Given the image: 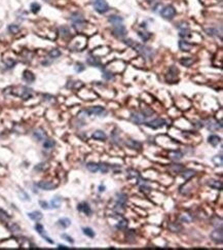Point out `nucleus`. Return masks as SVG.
Wrapping results in <instances>:
<instances>
[{
  "mask_svg": "<svg viewBox=\"0 0 223 250\" xmlns=\"http://www.w3.org/2000/svg\"><path fill=\"white\" fill-rule=\"evenodd\" d=\"M126 200H128V198H126V195L123 194V192H119V194L116 195V204L118 205H123L126 204Z\"/></svg>",
  "mask_w": 223,
  "mask_h": 250,
  "instance_id": "nucleus-20",
  "label": "nucleus"
},
{
  "mask_svg": "<svg viewBox=\"0 0 223 250\" xmlns=\"http://www.w3.org/2000/svg\"><path fill=\"white\" fill-rule=\"evenodd\" d=\"M35 230L37 231V233L40 234V235L44 234V228H43L42 225H40V223H37V225H35Z\"/></svg>",
  "mask_w": 223,
  "mask_h": 250,
  "instance_id": "nucleus-45",
  "label": "nucleus"
},
{
  "mask_svg": "<svg viewBox=\"0 0 223 250\" xmlns=\"http://www.w3.org/2000/svg\"><path fill=\"white\" fill-rule=\"evenodd\" d=\"M58 225H61L62 228H66L71 225V220H70L69 218H61V219H59L58 221Z\"/></svg>",
  "mask_w": 223,
  "mask_h": 250,
  "instance_id": "nucleus-30",
  "label": "nucleus"
},
{
  "mask_svg": "<svg viewBox=\"0 0 223 250\" xmlns=\"http://www.w3.org/2000/svg\"><path fill=\"white\" fill-rule=\"evenodd\" d=\"M169 228L172 232H180L182 230V226L176 222H171L170 225H169Z\"/></svg>",
  "mask_w": 223,
  "mask_h": 250,
  "instance_id": "nucleus-33",
  "label": "nucleus"
},
{
  "mask_svg": "<svg viewBox=\"0 0 223 250\" xmlns=\"http://www.w3.org/2000/svg\"><path fill=\"white\" fill-rule=\"evenodd\" d=\"M103 77H104L105 79H111L113 77V74L111 73L110 71H104V73H103Z\"/></svg>",
  "mask_w": 223,
  "mask_h": 250,
  "instance_id": "nucleus-48",
  "label": "nucleus"
},
{
  "mask_svg": "<svg viewBox=\"0 0 223 250\" xmlns=\"http://www.w3.org/2000/svg\"><path fill=\"white\" fill-rule=\"evenodd\" d=\"M211 239L215 242V243L221 244L222 241H223V232H222V228H216L215 231L212 232V233H211Z\"/></svg>",
  "mask_w": 223,
  "mask_h": 250,
  "instance_id": "nucleus-6",
  "label": "nucleus"
},
{
  "mask_svg": "<svg viewBox=\"0 0 223 250\" xmlns=\"http://www.w3.org/2000/svg\"><path fill=\"white\" fill-rule=\"evenodd\" d=\"M194 175H195V171L192 169H185L184 171H182V177L185 180H188Z\"/></svg>",
  "mask_w": 223,
  "mask_h": 250,
  "instance_id": "nucleus-23",
  "label": "nucleus"
},
{
  "mask_svg": "<svg viewBox=\"0 0 223 250\" xmlns=\"http://www.w3.org/2000/svg\"><path fill=\"white\" fill-rule=\"evenodd\" d=\"M208 141L210 144L213 145V146H217V145L221 142V139H220V137L217 136V135H211V136L208 138Z\"/></svg>",
  "mask_w": 223,
  "mask_h": 250,
  "instance_id": "nucleus-25",
  "label": "nucleus"
},
{
  "mask_svg": "<svg viewBox=\"0 0 223 250\" xmlns=\"http://www.w3.org/2000/svg\"><path fill=\"white\" fill-rule=\"evenodd\" d=\"M181 220L186 221V222H189V221H190V218H188L186 215H183V216H181Z\"/></svg>",
  "mask_w": 223,
  "mask_h": 250,
  "instance_id": "nucleus-52",
  "label": "nucleus"
},
{
  "mask_svg": "<svg viewBox=\"0 0 223 250\" xmlns=\"http://www.w3.org/2000/svg\"><path fill=\"white\" fill-rule=\"evenodd\" d=\"M126 144L128 145L130 148H133V149H140V148H141V143L133 139H129L128 141L126 142Z\"/></svg>",
  "mask_w": 223,
  "mask_h": 250,
  "instance_id": "nucleus-21",
  "label": "nucleus"
},
{
  "mask_svg": "<svg viewBox=\"0 0 223 250\" xmlns=\"http://www.w3.org/2000/svg\"><path fill=\"white\" fill-rule=\"evenodd\" d=\"M147 127L152 128V129H159V128L165 126V121L162 118H156L153 119L152 122H149V123H144Z\"/></svg>",
  "mask_w": 223,
  "mask_h": 250,
  "instance_id": "nucleus-9",
  "label": "nucleus"
},
{
  "mask_svg": "<svg viewBox=\"0 0 223 250\" xmlns=\"http://www.w3.org/2000/svg\"><path fill=\"white\" fill-rule=\"evenodd\" d=\"M39 204L41 205V207H42L43 209H48V208H50V207H48V204L46 202H44V201H40Z\"/></svg>",
  "mask_w": 223,
  "mask_h": 250,
  "instance_id": "nucleus-50",
  "label": "nucleus"
},
{
  "mask_svg": "<svg viewBox=\"0 0 223 250\" xmlns=\"http://www.w3.org/2000/svg\"><path fill=\"white\" fill-rule=\"evenodd\" d=\"M194 60L191 59V58H183L180 60V63L183 65V66H186V67H189L191 66V65L193 64Z\"/></svg>",
  "mask_w": 223,
  "mask_h": 250,
  "instance_id": "nucleus-32",
  "label": "nucleus"
},
{
  "mask_svg": "<svg viewBox=\"0 0 223 250\" xmlns=\"http://www.w3.org/2000/svg\"><path fill=\"white\" fill-rule=\"evenodd\" d=\"M71 21L73 22V26L77 30H81V28L85 26V21L80 14H74L71 17Z\"/></svg>",
  "mask_w": 223,
  "mask_h": 250,
  "instance_id": "nucleus-4",
  "label": "nucleus"
},
{
  "mask_svg": "<svg viewBox=\"0 0 223 250\" xmlns=\"http://www.w3.org/2000/svg\"><path fill=\"white\" fill-rule=\"evenodd\" d=\"M131 119L133 123L141 125L144 124L145 121H146V115L143 112H133L131 115Z\"/></svg>",
  "mask_w": 223,
  "mask_h": 250,
  "instance_id": "nucleus-7",
  "label": "nucleus"
},
{
  "mask_svg": "<svg viewBox=\"0 0 223 250\" xmlns=\"http://www.w3.org/2000/svg\"><path fill=\"white\" fill-rule=\"evenodd\" d=\"M109 22L111 23V24H113V26H117V25H120V24H123V19L121 17H119V15H110L109 17Z\"/></svg>",
  "mask_w": 223,
  "mask_h": 250,
  "instance_id": "nucleus-16",
  "label": "nucleus"
},
{
  "mask_svg": "<svg viewBox=\"0 0 223 250\" xmlns=\"http://www.w3.org/2000/svg\"><path fill=\"white\" fill-rule=\"evenodd\" d=\"M87 170L93 172V173H96L98 170H99V164H96V163H87Z\"/></svg>",
  "mask_w": 223,
  "mask_h": 250,
  "instance_id": "nucleus-31",
  "label": "nucleus"
},
{
  "mask_svg": "<svg viewBox=\"0 0 223 250\" xmlns=\"http://www.w3.org/2000/svg\"><path fill=\"white\" fill-rule=\"evenodd\" d=\"M124 43L126 44V45L131 46V48H133L136 49L138 53L141 55L143 58L145 59H148V60H151L152 57H153L154 55V52L153 49L151 48H149V46H146L144 45V44H140V43H136L135 41H133L132 39H128V40H124Z\"/></svg>",
  "mask_w": 223,
  "mask_h": 250,
  "instance_id": "nucleus-1",
  "label": "nucleus"
},
{
  "mask_svg": "<svg viewBox=\"0 0 223 250\" xmlns=\"http://www.w3.org/2000/svg\"><path fill=\"white\" fill-rule=\"evenodd\" d=\"M82 231H84V235L90 237V238H94L95 237V232L93 231L90 228H82Z\"/></svg>",
  "mask_w": 223,
  "mask_h": 250,
  "instance_id": "nucleus-39",
  "label": "nucleus"
},
{
  "mask_svg": "<svg viewBox=\"0 0 223 250\" xmlns=\"http://www.w3.org/2000/svg\"><path fill=\"white\" fill-rule=\"evenodd\" d=\"M169 155L170 158L174 161H179L183 158V153L180 152V150H173V152H169Z\"/></svg>",
  "mask_w": 223,
  "mask_h": 250,
  "instance_id": "nucleus-19",
  "label": "nucleus"
},
{
  "mask_svg": "<svg viewBox=\"0 0 223 250\" xmlns=\"http://www.w3.org/2000/svg\"><path fill=\"white\" fill-rule=\"evenodd\" d=\"M38 187H40L41 189H44V191H51V189L56 188L57 184L53 183V182L50 181H40L38 182Z\"/></svg>",
  "mask_w": 223,
  "mask_h": 250,
  "instance_id": "nucleus-11",
  "label": "nucleus"
},
{
  "mask_svg": "<svg viewBox=\"0 0 223 250\" xmlns=\"http://www.w3.org/2000/svg\"><path fill=\"white\" fill-rule=\"evenodd\" d=\"M99 170H101V172H103V173H107L109 170V167L107 164H99Z\"/></svg>",
  "mask_w": 223,
  "mask_h": 250,
  "instance_id": "nucleus-44",
  "label": "nucleus"
},
{
  "mask_svg": "<svg viewBox=\"0 0 223 250\" xmlns=\"http://www.w3.org/2000/svg\"><path fill=\"white\" fill-rule=\"evenodd\" d=\"M48 55H50L51 58L56 59V58H59V57L61 56V52H60L58 48H54V49H51L50 53H48Z\"/></svg>",
  "mask_w": 223,
  "mask_h": 250,
  "instance_id": "nucleus-38",
  "label": "nucleus"
},
{
  "mask_svg": "<svg viewBox=\"0 0 223 250\" xmlns=\"http://www.w3.org/2000/svg\"><path fill=\"white\" fill-rule=\"evenodd\" d=\"M58 248L59 249H68V247H66V246H64V245H59Z\"/></svg>",
  "mask_w": 223,
  "mask_h": 250,
  "instance_id": "nucleus-53",
  "label": "nucleus"
},
{
  "mask_svg": "<svg viewBox=\"0 0 223 250\" xmlns=\"http://www.w3.org/2000/svg\"><path fill=\"white\" fill-rule=\"evenodd\" d=\"M105 111V109L101 106H95V107H92L87 110V113L90 114V115H100Z\"/></svg>",
  "mask_w": 223,
  "mask_h": 250,
  "instance_id": "nucleus-13",
  "label": "nucleus"
},
{
  "mask_svg": "<svg viewBox=\"0 0 223 250\" xmlns=\"http://www.w3.org/2000/svg\"><path fill=\"white\" fill-rule=\"evenodd\" d=\"M10 230H11L12 232H19L20 228H19V225H12V226L10 228Z\"/></svg>",
  "mask_w": 223,
  "mask_h": 250,
  "instance_id": "nucleus-51",
  "label": "nucleus"
},
{
  "mask_svg": "<svg viewBox=\"0 0 223 250\" xmlns=\"http://www.w3.org/2000/svg\"><path fill=\"white\" fill-rule=\"evenodd\" d=\"M62 199L60 197H55L53 200L51 201V208H59L61 206Z\"/></svg>",
  "mask_w": 223,
  "mask_h": 250,
  "instance_id": "nucleus-28",
  "label": "nucleus"
},
{
  "mask_svg": "<svg viewBox=\"0 0 223 250\" xmlns=\"http://www.w3.org/2000/svg\"><path fill=\"white\" fill-rule=\"evenodd\" d=\"M11 94H14L15 96L23 98L24 100L31 98L33 96V92L31 88H25V87H19L17 88H14V91H11Z\"/></svg>",
  "mask_w": 223,
  "mask_h": 250,
  "instance_id": "nucleus-2",
  "label": "nucleus"
},
{
  "mask_svg": "<svg viewBox=\"0 0 223 250\" xmlns=\"http://www.w3.org/2000/svg\"><path fill=\"white\" fill-rule=\"evenodd\" d=\"M176 15V10L171 5H167L164 9L162 10V17L167 20H172Z\"/></svg>",
  "mask_w": 223,
  "mask_h": 250,
  "instance_id": "nucleus-5",
  "label": "nucleus"
},
{
  "mask_svg": "<svg viewBox=\"0 0 223 250\" xmlns=\"http://www.w3.org/2000/svg\"><path fill=\"white\" fill-rule=\"evenodd\" d=\"M31 10H32L34 14H36V12H38L40 10V5L38 3H36V2H34V3L31 4Z\"/></svg>",
  "mask_w": 223,
  "mask_h": 250,
  "instance_id": "nucleus-43",
  "label": "nucleus"
},
{
  "mask_svg": "<svg viewBox=\"0 0 223 250\" xmlns=\"http://www.w3.org/2000/svg\"><path fill=\"white\" fill-rule=\"evenodd\" d=\"M207 126H208L209 130H211V131H215V130L221 129L222 125L218 124V122H215L214 119H210V121L208 122V124H207Z\"/></svg>",
  "mask_w": 223,
  "mask_h": 250,
  "instance_id": "nucleus-18",
  "label": "nucleus"
},
{
  "mask_svg": "<svg viewBox=\"0 0 223 250\" xmlns=\"http://www.w3.org/2000/svg\"><path fill=\"white\" fill-rule=\"evenodd\" d=\"M213 163L215 164L216 166H222V155H216V157H214L213 158Z\"/></svg>",
  "mask_w": 223,
  "mask_h": 250,
  "instance_id": "nucleus-41",
  "label": "nucleus"
},
{
  "mask_svg": "<svg viewBox=\"0 0 223 250\" xmlns=\"http://www.w3.org/2000/svg\"><path fill=\"white\" fill-rule=\"evenodd\" d=\"M99 188H100V189H99L100 192H104V191H105V186H102V185H101V186L99 187Z\"/></svg>",
  "mask_w": 223,
  "mask_h": 250,
  "instance_id": "nucleus-54",
  "label": "nucleus"
},
{
  "mask_svg": "<svg viewBox=\"0 0 223 250\" xmlns=\"http://www.w3.org/2000/svg\"><path fill=\"white\" fill-rule=\"evenodd\" d=\"M46 1H48V0H46Z\"/></svg>",
  "mask_w": 223,
  "mask_h": 250,
  "instance_id": "nucleus-55",
  "label": "nucleus"
},
{
  "mask_svg": "<svg viewBox=\"0 0 223 250\" xmlns=\"http://www.w3.org/2000/svg\"><path fill=\"white\" fill-rule=\"evenodd\" d=\"M138 35H139V37L141 38L143 41H146V40H148L150 37H151V34L148 32H143V31H139L138 32Z\"/></svg>",
  "mask_w": 223,
  "mask_h": 250,
  "instance_id": "nucleus-36",
  "label": "nucleus"
},
{
  "mask_svg": "<svg viewBox=\"0 0 223 250\" xmlns=\"http://www.w3.org/2000/svg\"><path fill=\"white\" fill-rule=\"evenodd\" d=\"M8 31L10 33H12V34H15V33H18L20 31V27L18 25H9L8 26Z\"/></svg>",
  "mask_w": 223,
  "mask_h": 250,
  "instance_id": "nucleus-40",
  "label": "nucleus"
},
{
  "mask_svg": "<svg viewBox=\"0 0 223 250\" xmlns=\"http://www.w3.org/2000/svg\"><path fill=\"white\" fill-rule=\"evenodd\" d=\"M94 7L99 14H105L109 10V5L105 0H94Z\"/></svg>",
  "mask_w": 223,
  "mask_h": 250,
  "instance_id": "nucleus-3",
  "label": "nucleus"
},
{
  "mask_svg": "<svg viewBox=\"0 0 223 250\" xmlns=\"http://www.w3.org/2000/svg\"><path fill=\"white\" fill-rule=\"evenodd\" d=\"M113 34L116 36V37H119V38H123L124 36L126 35V27L120 24V25H117V26H114V29H113Z\"/></svg>",
  "mask_w": 223,
  "mask_h": 250,
  "instance_id": "nucleus-8",
  "label": "nucleus"
},
{
  "mask_svg": "<svg viewBox=\"0 0 223 250\" xmlns=\"http://www.w3.org/2000/svg\"><path fill=\"white\" fill-rule=\"evenodd\" d=\"M208 185L214 189H219V191L222 189V182L218 180H209Z\"/></svg>",
  "mask_w": 223,
  "mask_h": 250,
  "instance_id": "nucleus-24",
  "label": "nucleus"
},
{
  "mask_svg": "<svg viewBox=\"0 0 223 250\" xmlns=\"http://www.w3.org/2000/svg\"><path fill=\"white\" fill-rule=\"evenodd\" d=\"M126 226H128V220L124 219V218H123V219H121V220L117 223L116 228H121V230H123V228H126Z\"/></svg>",
  "mask_w": 223,
  "mask_h": 250,
  "instance_id": "nucleus-42",
  "label": "nucleus"
},
{
  "mask_svg": "<svg viewBox=\"0 0 223 250\" xmlns=\"http://www.w3.org/2000/svg\"><path fill=\"white\" fill-rule=\"evenodd\" d=\"M93 138L96 140H101V141H103V140H106V134L103 131H101V130H98V131L94 132V134H93Z\"/></svg>",
  "mask_w": 223,
  "mask_h": 250,
  "instance_id": "nucleus-22",
  "label": "nucleus"
},
{
  "mask_svg": "<svg viewBox=\"0 0 223 250\" xmlns=\"http://www.w3.org/2000/svg\"><path fill=\"white\" fill-rule=\"evenodd\" d=\"M178 29L180 31H183V30H189V27L188 25L186 24V23H180V24L178 25Z\"/></svg>",
  "mask_w": 223,
  "mask_h": 250,
  "instance_id": "nucleus-47",
  "label": "nucleus"
},
{
  "mask_svg": "<svg viewBox=\"0 0 223 250\" xmlns=\"http://www.w3.org/2000/svg\"><path fill=\"white\" fill-rule=\"evenodd\" d=\"M28 216H29L30 219L34 221H39L41 218H42V214H41V212H39V211H34V212L28 213Z\"/></svg>",
  "mask_w": 223,
  "mask_h": 250,
  "instance_id": "nucleus-27",
  "label": "nucleus"
},
{
  "mask_svg": "<svg viewBox=\"0 0 223 250\" xmlns=\"http://www.w3.org/2000/svg\"><path fill=\"white\" fill-rule=\"evenodd\" d=\"M62 238H64L65 240H66V241H68L69 243H71V244H73V243H74V240H73V239H72L70 236L66 235V234H63V235H62Z\"/></svg>",
  "mask_w": 223,
  "mask_h": 250,
  "instance_id": "nucleus-49",
  "label": "nucleus"
},
{
  "mask_svg": "<svg viewBox=\"0 0 223 250\" xmlns=\"http://www.w3.org/2000/svg\"><path fill=\"white\" fill-rule=\"evenodd\" d=\"M77 210L80 211V212H84V214H87V215H90V213H92V209H90V205L87 204V202H82V203H80V204H78Z\"/></svg>",
  "mask_w": 223,
  "mask_h": 250,
  "instance_id": "nucleus-12",
  "label": "nucleus"
},
{
  "mask_svg": "<svg viewBox=\"0 0 223 250\" xmlns=\"http://www.w3.org/2000/svg\"><path fill=\"white\" fill-rule=\"evenodd\" d=\"M87 64L90 65V66H96V67H99L100 65H101V61L98 58H96V57H93V56H90L87 58Z\"/></svg>",
  "mask_w": 223,
  "mask_h": 250,
  "instance_id": "nucleus-26",
  "label": "nucleus"
},
{
  "mask_svg": "<svg viewBox=\"0 0 223 250\" xmlns=\"http://www.w3.org/2000/svg\"><path fill=\"white\" fill-rule=\"evenodd\" d=\"M170 169L172 171H174L176 173H179V172H182L184 170V167L183 166H181V165H179V164H174V165H172L170 167Z\"/></svg>",
  "mask_w": 223,
  "mask_h": 250,
  "instance_id": "nucleus-37",
  "label": "nucleus"
},
{
  "mask_svg": "<svg viewBox=\"0 0 223 250\" xmlns=\"http://www.w3.org/2000/svg\"><path fill=\"white\" fill-rule=\"evenodd\" d=\"M191 46H192V44L189 43L187 40H180L179 41V48L181 49V51L183 52H189L191 48Z\"/></svg>",
  "mask_w": 223,
  "mask_h": 250,
  "instance_id": "nucleus-15",
  "label": "nucleus"
},
{
  "mask_svg": "<svg viewBox=\"0 0 223 250\" xmlns=\"http://www.w3.org/2000/svg\"><path fill=\"white\" fill-rule=\"evenodd\" d=\"M55 141L54 140H51V139H48V140H45L44 142H43V147L45 148V149H51V148H53L54 146H55Z\"/></svg>",
  "mask_w": 223,
  "mask_h": 250,
  "instance_id": "nucleus-35",
  "label": "nucleus"
},
{
  "mask_svg": "<svg viewBox=\"0 0 223 250\" xmlns=\"http://www.w3.org/2000/svg\"><path fill=\"white\" fill-rule=\"evenodd\" d=\"M205 31L207 32V34L210 35V36H217L219 34L218 30L216 29V28H213V27H210V28H206Z\"/></svg>",
  "mask_w": 223,
  "mask_h": 250,
  "instance_id": "nucleus-34",
  "label": "nucleus"
},
{
  "mask_svg": "<svg viewBox=\"0 0 223 250\" xmlns=\"http://www.w3.org/2000/svg\"><path fill=\"white\" fill-rule=\"evenodd\" d=\"M33 136H34L35 139H37L38 141H42L43 139L45 138V132L43 131L42 129H37L35 130V132L33 133Z\"/></svg>",
  "mask_w": 223,
  "mask_h": 250,
  "instance_id": "nucleus-17",
  "label": "nucleus"
},
{
  "mask_svg": "<svg viewBox=\"0 0 223 250\" xmlns=\"http://www.w3.org/2000/svg\"><path fill=\"white\" fill-rule=\"evenodd\" d=\"M178 73H179V70L176 68L175 66H172L170 69H169L167 79L169 82H176V79H177V77H178Z\"/></svg>",
  "mask_w": 223,
  "mask_h": 250,
  "instance_id": "nucleus-10",
  "label": "nucleus"
},
{
  "mask_svg": "<svg viewBox=\"0 0 223 250\" xmlns=\"http://www.w3.org/2000/svg\"><path fill=\"white\" fill-rule=\"evenodd\" d=\"M23 79L29 83H32L35 80V75L29 70H26V71H24V74H23Z\"/></svg>",
  "mask_w": 223,
  "mask_h": 250,
  "instance_id": "nucleus-14",
  "label": "nucleus"
},
{
  "mask_svg": "<svg viewBox=\"0 0 223 250\" xmlns=\"http://www.w3.org/2000/svg\"><path fill=\"white\" fill-rule=\"evenodd\" d=\"M74 68H75V71L81 72V71H84V66L81 63H76V64H75Z\"/></svg>",
  "mask_w": 223,
  "mask_h": 250,
  "instance_id": "nucleus-46",
  "label": "nucleus"
},
{
  "mask_svg": "<svg viewBox=\"0 0 223 250\" xmlns=\"http://www.w3.org/2000/svg\"><path fill=\"white\" fill-rule=\"evenodd\" d=\"M60 32H61V35H62V37H64V38H67V37H70V30H69V28L68 27H66V26H62L61 28H60Z\"/></svg>",
  "mask_w": 223,
  "mask_h": 250,
  "instance_id": "nucleus-29",
  "label": "nucleus"
}]
</instances>
